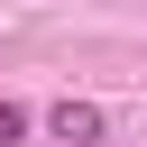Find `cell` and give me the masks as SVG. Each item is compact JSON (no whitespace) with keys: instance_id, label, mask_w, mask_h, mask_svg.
Segmentation results:
<instances>
[{"instance_id":"6da1fadb","label":"cell","mask_w":147,"mask_h":147,"mask_svg":"<svg viewBox=\"0 0 147 147\" xmlns=\"http://www.w3.org/2000/svg\"><path fill=\"white\" fill-rule=\"evenodd\" d=\"M46 129H55L64 147H101V110H92V101H55V110H46Z\"/></svg>"},{"instance_id":"7a4b0ae2","label":"cell","mask_w":147,"mask_h":147,"mask_svg":"<svg viewBox=\"0 0 147 147\" xmlns=\"http://www.w3.org/2000/svg\"><path fill=\"white\" fill-rule=\"evenodd\" d=\"M18 138H28V110H18V101H0V147H18Z\"/></svg>"}]
</instances>
